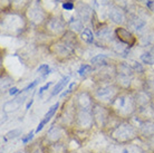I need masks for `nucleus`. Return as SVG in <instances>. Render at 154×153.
I'll return each instance as SVG.
<instances>
[{"label":"nucleus","mask_w":154,"mask_h":153,"mask_svg":"<svg viewBox=\"0 0 154 153\" xmlns=\"http://www.w3.org/2000/svg\"><path fill=\"white\" fill-rule=\"evenodd\" d=\"M112 113L119 116L121 120L128 121L137 112V103L135 95L132 93H119L109 105Z\"/></svg>","instance_id":"1"},{"label":"nucleus","mask_w":154,"mask_h":153,"mask_svg":"<svg viewBox=\"0 0 154 153\" xmlns=\"http://www.w3.org/2000/svg\"><path fill=\"white\" fill-rule=\"evenodd\" d=\"M109 139L114 143L125 144L139 140V131L130 121H121V122L107 134Z\"/></svg>","instance_id":"2"},{"label":"nucleus","mask_w":154,"mask_h":153,"mask_svg":"<svg viewBox=\"0 0 154 153\" xmlns=\"http://www.w3.org/2000/svg\"><path fill=\"white\" fill-rule=\"evenodd\" d=\"M76 39L73 37V34H66L60 40L51 46V53L58 59H67L73 56L75 52Z\"/></svg>","instance_id":"3"},{"label":"nucleus","mask_w":154,"mask_h":153,"mask_svg":"<svg viewBox=\"0 0 154 153\" xmlns=\"http://www.w3.org/2000/svg\"><path fill=\"white\" fill-rule=\"evenodd\" d=\"M70 138V132L66 130L65 127L60 126L58 124H53L50 129L46 132V134L40 139L42 143L45 146H49L59 142L68 141Z\"/></svg>","instance_id":"4"},{"label":"nucleus","mask_w":154,"mask_h":153,"mask_svg":"<svg viewBox=\"0 0 154 153\" xmlns=\"http://www.w3.org/2000/svg\"><path fill=\"white\" fill-rule=\"evenodd\" d=\"M119 94V87L116 85H102L97 88L93 98L95 101V103L104 105V106L109 107V105L112 104L113 100L116 97V95Z\"/></svg>","instance_id":"5"},{"label":"nucleus","mask_w":154,"mask_h":153,"mask_svg":"<svg viewBox=\"0 0 154 153\" xmlns=\"http://www.w3.org/2000/svg\"><path fill=\"white\" fill-rule=\"evenodd\" d=\"M75 115H76V107L74 104V100L70 101L69 103H67L64 105L60 113L56 117L55 124H58L60 126L65 127L66 130L70 131L73 130L74 126V121H75Z\"/></svg>","instance_id":"6"},{"label":"nucleus","mask_w":154,"mask_h":153,"mask_svg":"<svg viewBox=\"0 0 154 153\" xmlns=\"http://www.w3.org/2000/svg\"><path fill=\"white\" fill-rule=\"evenodd\" d=\"M111 114H112V112L109 110V107L97 103L94 104V106H93V116H94L95 129L98 131H104Z\"/></svg>","instance_id":"7"},{"label":"nucleus","mask_w":154,"mask_h":153,"mask_svg":"<svg viewBox=\"0 0 154 153\" xmlns=\"http://www.w3.org/2000/svg\"><path fill=\"white\" fill-rule=\"evenodd\" d=\"M136 141L131 143H125V144H119L113 142L107 153H146V149L140 144L135 143Z\"/></svg>","instance_id":"8"},{"label":"nucleus","mask_w":154,"mask_h":153,"mask_svg":"<svg viewBox=\"0 0 154 153\" xmlns=\"http://www.w3.org/2000/svg\"><path fill=\"white\" fill-rule=\"evenodd\" d=\"M140 140L147 143L154 138V121H141L137 125Z\"/></svg>","instance_id":"9"},{"label":"nucleus","mask_w":154,"mask_h":153,"mask_svg":"<svg viewBox=\"0 0 154 153\" xmlns=\"http://www.w3.org/2000/svg\"><path fill=\"white\" fill-rule=\"evenodd\" d=\"M74 104L76 108H93L95 101L89 93L81 92L74 98Z\"/></svg>","instance_id":"10"},{"label":"nucleus","mask_w":154,"mask_h":153,"mask_svg":"<svg viewBox=\"0 0 154 153\" xmlns=\"http://www.w3.org/2000/svg\"><path fill=\"white\" fill-rule=\"evenodd\" d=\"M115 34L119 42L127 45V46H130V47L134 46L135 42H136V38H135L134 36L127 30V29H125V28H122V27L116 28Z\"/></svg>","instance_id":"11"},{"label":"nucleus","mask_w":154,"mask_h":153,"mask_svg":"<svg viewBox=\"0 0 154 153\" xmlns=\"http://www.w3.org/2000/svg\"><path fill=\"white\" fill-rule=\"evenodd\" d=\"M65 30V23L58 18H53L47 23V31L51 35H59Z\"/></svg>","instance_id":"12"},{"label":"nucleus","mask_w":154,"mask_h":153,"mask_svg":"<svg viewBox=\"0 0 154 153\" xmlns=\"http://www.w3.org/2000/svg\"><path fill=\"white\" fill-rule=\"evenodd\" d=\"M58 108H59V103H56V104H54L53 106L50 107L49 110H48V112H47L46 114H45V116H44V119L42 120V122L39 123L38 126H37V129H36V131H35L36 134L39 133V132L42 130V127L45 126L47 123H48L50 120H51V117H53V116L55 115V113L58 111Z\"/></svg>","instance_id":"13"},{"label":"nucleus","mask_w":154,"mask_h":153,"mask_svg":"<svg viewBox=\"0 0 154 153\" xmlns=\"http://www.w3.org/2000/svg\"><path fill=\"white\" fill-rule=\"evenodd\" d=\"M68 141L59 142V143H56V144H53V145L46 146L47 151H48V153H70Z\"/></svg>","instance_id":"14"},{"label":"nucleus","mask_w":154,"mask_h":153,"mask_svg":"<svg viewBox=\"0 0 154 153\" xmlns=\"http://www.w3.org/2000/svg\"><path fill=\"white\" fill-rule=\"evenodd\" d=\"M28 17H29V19H30L31 21H34V23H39L42 21L45 15H44V12H42L40 9H38L37 7H34L28 10Z\"/></svg>","instance_id":"15"},{"label":"nucleus","mask_w":154,"mask_h":153,"mask_svg":"<svg viewBox=\"0 0 154 153\" xmlns=\"http://www.w3.org/2000/svg\"><path fill=\"white\" fill-rule=\"evenodd\" d=\"M27 150H28V153H48L47 148L42 144L40 140L34 142L32 144L27 146Z\"/></svg>","instance_id":"16"},{"label":"nucleus","mask_w":154,"mask_h":153,"mask_svg":"<svg viewBox=\"0 0 154 153\" xmlns=\"http://www.w3.org/2000/svg\"><path fill=\"white\" fill-rule=\"evenodd\" d=\"M21 101L19 98H16V100H11V101H8L6 102L4 105V111L5 113H10V112H15L17 111L18 108L21 105Z\"/></svg>","instance_id":"17"},{"label":"nucleus","mask_w":154,"mask_h":153,"mask_svg":"<svg viewBox=\"0 0 154 153\" xmlns=\"http://www.w3.org/2000/svg\"><path fill=\"white\" fill-rule=\"evenodd\" d=\"M109 17L113 20V23H122L125 19L124 14L117 8H113L112 10H109Z\"/></svg>","instance_id":"18"},{"label":"nucleus","mask_w":154,"mask_h":153,"mask_svg":"<svg viewBox=\"0 0 154 153\" xmlns=\"http://www.w3.org/2000/svg\"><path fill=\"white\" fill-rule=\"evenodd\" d=\"M68 80H69V77H64L60 82H58V84L56 85V86L54 87V89H53L51 95H57V94H59V93L65 88L66 85L68 84Z\"/></svg>","instance_id":"19"},{"label":"nucleus","mask_w":154,"mask_h":153,"mask_svg":"<svg viewBox=\"0 0 154 153\" xmlns=\"http://www.w3.org/2000/svg\"><path fill=\"white\" fill-rule=\"evenodd\" d=\"M91 63L92 64H94V65H106L107 64V57L105 56V55H96L95 57H93L92 59H91Z\"/></svg>","instance_id":"20"},{"label":"nucleus","mask_w":154,"mask_h":153,"mask_svg":"<svg viewBox=\"0 0 154 153\" xmlns=\"http://www.w3.org/2000/svg\"><path fill=\"white\" fill-rule=\"evenodd\" d=\"M81 38L83 39L85 42H87V44H92V42H94V36H93V33L89 30V29H84V30L82 31Z\"/></svg>","instance_id":"21"},{"label":"nucleus","mask_w":154,"mask_h":153,"mask_svg":"<svg viewBox=\"0 0 154 153\" xmlns=\"http://www.w3.org/2000/svg\"><path fill=\"white\" fill-rule=\"evenodd\" d=\"M78 15L81 16L82 20H87L89 18V15H91V10H89L88 7H85V9L83 8V6L78 8Z\"/></svg>","instance_id":"22"},{"label":"nucleus","mask_w":154,"mask_h":153,"mask_svg":"<svg viewBox=\"0 0 154 153\" xmlns=\"http://www.w3.org/2000/svg\"><path fill=\"white\" fill-rule=\"evenodd\" d=\"M69 27L75 31H81L83 29V23L79 19H72L69 23Z\"/></svg>","instance_id":"23"},{"label":"nucleus","mask_w":154,"mask_h":153,"mask_svg":"<svg viewBox=\"0 0 154 153\" xmlns=\"http://www.w3.org/2000/svg\"><path fill=\"white\" fill-rule=\"evenodd\" d=\"M142 61L144 64H154V56L150 53L144 54L142 56Z\"/></svg>","instance_id":"24"},{"label":"nucleus","mask_w":154,"mask_h":153,"mask_svg":"<svg viewBox=\"0 0 154 153\" xmlns=\"http://www.w3.org/2000/svg\"><path fill=\"white\" fill-rule=\"evenodd\" d=\"M109 34H111V31H109V28L108 27H103L100 30L97 31V36L98 37H100V38H105V37H107V36H109Z\"/></svg>","instance_id":"25"},{"label":"nucleus","mask_w":154,"mask_h":153,"mask_svg":"<svg viewBox=\"0 0 154 153\" xmlns=\"http://www.w3.org/2000/svg\"><path fill=\"white\" fill-rule=\"evenodd\" d=\"M38 72L39 74H42V76H46V75L49 74V67L46 64H42V65H40L38 67Z\"/></svg>","instance_id":"26"},{"label":"nucleus","mask_w":154,"mask_h":153,"mask_svg":"<svg viewBox=\"0 0 154 153\" xmlns=\"http://www.w3.org/2000/svg\"><path fill=\"white\" fill-rule=\"evenodd\" d=\"M91 70H92V67H91L89 65H83L81 68H79L78 73H79L81 76H85L87 73H91Z\"/></svg>","instance_id":"27"},{"label":"nucleus","mask_w":154,"mask_h":153,"mask_svg":"<svg viewBox=\"0 0 154 153\" xmlns=\"http://www.w3.org/2000/svg\"><path fill=\"white\" fill-rule=\"evenodd\" d=\"M20 132H21L20 130L10 131V132H8V133L6 134V139H8V140H10V139H15V138H17V136H18V134H20Z\"/></svg>","instance_id":"28"},{"label":"nucleus","mask_w":154,"mask_h":153,"mask_svg":"<svg viewBox=\"0 0 154 153\" xmlns=\"http://www.w3.org/2000/svg\"><path fill=\"white\" fill-rule=\"evenodd\" d=\"M70 153H93L91 150H88L86 146H82V148H78L76 150H73L70 151Z\"/></svg>","instance_id":"29"},{"label":"nucleus","mask_w":154,"mask_h":153,"mask_svg":"<svg viewBox=\"0 0 154 153\" xmlns=\"http://www.w3.org/2000/svg\"><path fill=\"white\" fill-rule=\"evenodd\" d=\"M34 134H35V132H34V131H31L30 133H28L27 136L23 139V144H28V143H29V141H30L31 139H32V136H34Z\"/></svg>","instance_id":"30"},{"label":"nucleus","mask_w":154,"mask_h":153,"mask_svg":"<svg viewBox=\"0 0 154 153\" xmlns=\"http://www.w3.org/2000/svg\"><path fill=\"white\" fill-rule=\"evenodd\" d=\"M63 7H64V9H66V10H73L74 4L73 2H70V1H66V2H64Z\"/></svg>","instance_id":"31"},{"label":"nucleus","mask_w":154,"mask_h":153,"mask_svg":"<svg viewBox=\"0 0 154 153\" xmlns=\"http://www.w3.org/2000/svg\"><path fill=\"white\" fill-rule=\"evenodd\" d=\"M51 84H53V83H47V84L45 85V86H42V88H39V94H42V93L45 92L46 89H48V88H49V86Z\"/></svg>","instance_id":"32"},{"label":"nucleus","mask_w":154,"mask_h":153,"mask_svg":"<svg viewBox=\"0 0 154 153\" xmlns=\"http://www.w3.org/2000/svg\"><path fill=\"white\" fill-rule=\"evenodd\" d=\"M146 144H147V148H149V149H151L152 151H154V138L152 139L151 141L147 142Z\"/></svg>","instance_id":"33"},{"label":"nucleus","mask_w":154,"mask_h":153,"mask_svg":"<svg viewBox=\"0 0 154 153\" xmlns=\"http://www.w3.org/2000/svg\"><path fill=\"white\" fill-rule=\"evenodd\" d=\"M17 93H18V88L17 87H12V88H10V91H9V94H10V95H15Z\"/></svg>","instance_id":"34"},{"label":"nucleus","mask_w":154,"mask_h":153,"mask_svg":"<svg viewBox=\"0 0 154 153\" xmlns=\"http://www.w3.org/2000/svg\"><path fill=\"white\" fill-rule=\"evenodd\" d=\"M14 153H28V150H27V148H26V149L20 150V151H16V152H14Z\"/></svg>","instance_id":"35"},{"label":"nucleus","mask_w":154,"mask_h":153,"mask_svg":"<svg viewBox=\"0 0 154 153\" xmlns=\"http://www.w3.org/2000/svg\"><path fill=\"white\" fill-rule=\"evenodd\" d=\"M31 104H32V100H30V102H29V103L27 104V107H26V108H27V110H28V108H29V107H30V105H31Z\"/></svg>","instance_id":"36"},{"label":"nucleus","mask_w":154,"mask_h":153,"mask_svg":"<svg viewBox=\"0 0 154 153\" xmlns=\"http://www.w3.org/2000/svg\"><path fill=\"white\" fill-rule=\"evenodd\" d=\"M152 153H154V151H152Z\"/></svg>","instance_id":"37"}]
</instances>
